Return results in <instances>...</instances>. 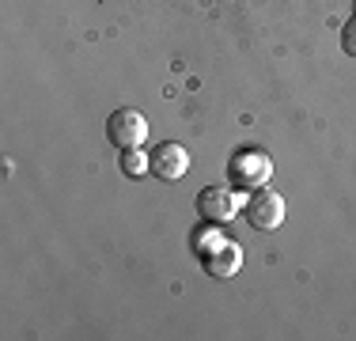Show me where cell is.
<instances>
[{
	"label": "cell",
	"mask_w": 356,
	"mask_h": 341,
	"mask_svg": "<svg viewBox=\"0 0 356 341\" xmlns=\"http://www.w3.org/2000/svg\"><path fill=\"white\" fill-rule=\"evenodd\" d=\"M144 170H152L148 156H144L140 148H125L122 152V175L125 178H144Z\"/></svg>",
	"instance_id": "52a82bcc"
},
{
	"label": "cell",
	"mask_w": 356,
	"mask_h": 341,
	"mask_svg": "<svg viewBox=\"0 0 356 341\" xmlns=\"http://www.w3.org/2000/svg\"><path fill=\"white\" fill-rule=\"evenodd\" d=\"M193 254L201 258L205 273H213L216 280L235 277L239 266H243V246L232 243V239H224L216 232V224H209V220H205V228L193 232Z\"/></svg>",
	"instance_id": "6da1fadb"
},
{
	"label": "cell",
	"mask_w": 356,
	"mask_h": 341,
	"mask_svg": "<svg viewBox=\"0 0 356 341\" xmlns=\"http://www.w3.org/2000/svg\"><path fill=\"white\" fill-rule=\"evenodd\" d=\"M227 178H232L239 190H261L273 178V159L261 148H239L227 159Z\"/></svg>",
	"instance_id": "7a4b0ae2"
},
{
	"label": "cell",
	"mask_w": 356,
	"mask_h": 341,
	"mask_svg": "<svg viewBox=\"0 0 356 341\" xmlns=\"http://www.w3.org/2000/svg\"><path fill=\"white\" fill-rule=\"evenodd\" d=\"M106 136H110V144L114 148H140L144 144V136H148V118L140 114V110H129V106H122V110H114V114L106 118Z\"/></svg>",
	"instance_id": "277c9868"
},
{
	"label": "cell",
	"mask_w": 356,
	"mask_h": 341,
	"mask_svg": "<svg viewBox=\"0 0 356 341\" xmlns=\"http://www.w3.org/2000/svg\"><path fill=\"white\" fill-rule=\"evenodd\" d=\"M148 164H152V175L163 178V182H178V178L190 170V152L182 148L178 141H163L148 152Z\"/></svg>",
	"instance_id": "8992f818"
},
{
	"label": "cell",
	"mask_w": 356,
	"mask_h": 341,
	"mask_svg": "<svg viewBox=\"0 0 356 341\" xmlns=\"http://www.w3.org/2000/svg\"><path fill=\"white\" fill-rule=\"evenodd\" d=\"M197 212L209 224H227V220H235L243 212V201L227 186H209V190L197 193Z\"/></svg>",
	"instance_id": "5b68a950"
},
{
	"label": "cell",
	"mask_w": 356,
	"mask_h": 341,
	"mask_svg": "<svg viewBox=\"0 0 356 341\" xmlns=\"http://www.w3.org/2000/svg\"><path fill=\"white\" fill-rule=\"evenodd\" d=\"M243 216H247V224L254 232H277L284 224V198L273 186L250 190V198L243 201Z\"/></svg>",
	"instance_id": "3957f363"
},
{
	"label": "cell",
	"mask_w": 356,
	"mask_h": 341,
	"mask_svg": "<svg viewBox=\"0 0 356 341\" xmlns=\"http://www.w3.org/2000/svg\"><path fill=\"white\" fill-rule=\"evenodd\" d=\"M341 49L349 57H356V12H353V19L345 23V31H341Z\"/></svg>",
	"instance_id": "ba28073f"
}]
</instances>
